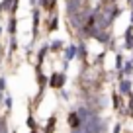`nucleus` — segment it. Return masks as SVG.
Here are the masks:
<instances>
[{
  "label": "nucleus",
  "mask_w": 133,
  "mask_h": 133,
  "mask_svg": "<svg viewBox=\"0 0 133 133\" xmlns=\"http://www.w3.org/2000/svg\"><path fill=\"white\" fill-rule=\"evenodd\" d=\"M71 125H72V127H75V125H78V117H76L75 114L71 116Z\"/></svg>",
  "instance_id": "f257e3e1"
}]
</instances>
